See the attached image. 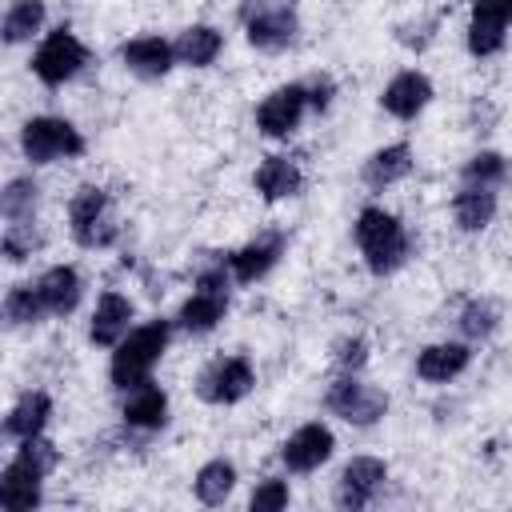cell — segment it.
I'll use <instances>...</instances> for the list:
<instances>
[{
	"instance_id": "1",
	"label": "cell",
	"mask_w": 512,
	"mask_h": 512,
	"mask_svg": "<svg viewBox=\"0 0 512 512\" xmlns=\"http://www.w3.org/2000/svg\"><path fill=\"white\" fill-rule=\"evenodd\" d=\"M56 464V448L40 436L20 440L16 456L8 460L4 476H0V508L8 512H32L40 504V484Z\"/></svg>"
},
{
	"instance_id": "2",
	"label": "cell",
	"mask_w": 512,
	"mask_h": 512,
	"mask_svg": "<svg viewBox=\"0 0 512 512\" xmlns=\"http://www.w3.org/2000/svg\"><path fill=\"white\" fill-rule=\"evenodd\" d=\"M168 336H172V324H168V320H148V324L132 328V332L116 344V352H112L108 380H112L120 392H128V388H136V384H144V380L152 376L156 360L164 356Z\"/></svg>"
},
{
	"instance_id": "3",
	"label": "cell",
	"mask_w": 512,
	"mask_h": 512,
	"mask_svg": "<svg viewBox=\"0 0 512 512\" xmlns=\"http://www.w3.org/2000/svg\"><path fill=\"white\" fill-rule=\"evenodd\" d=\"M356 244L364 252V264L376 276L396 272L408 260V252H412V240H408L404 224L392 212H384V208H364L356 216Z\"/></svg>"
},
{
	"instance_id": "4",
	"label": "cell",
	"mask_w": 512,
	"mask_h": 512,
	"mask_svg": "<svg viewBox=\"0 0 512 512\" xmlns=\"http://www.w3.org/2000/svg\"><path fill=\"white\" fill-rule=\"evenodd\" d=\"M68 224H72V236L80 248H108L116 236H120V224L112 220V204H108V192L96 188V184H84L72 204H68Z\"/></svg>"
},
{
	"instance_id": "5",
	"label": "cell",
	"mask_w": 512,
	"mask_h": 512,
	"mask_svg": "<svg viewBox=\"0 0 512 512\" xmlns=\"http://www.w3.org/2000/svg\"><path fill=\"white\" fill-rule=\"evenodd\" d=\"M20 148L32 164H56L68 156L84 152V136L76 132V124L60 120V116H32L20 128Z\"/></svg>"
},
{
	"instance_id": "6",
	"label": "cell",
	"mask_w": 512,
	"mask_h": 512,
	"mask_svg": "<svg viewBox=\"0 0 512 512\" xmlns=\"http://www.w3.org/2000/svg\"><path fill=\"white\" fill-rule=\"evenodd\" d=\"M228 284H232V272L224 264L204 268L200 280H196V292L180 308V328L184 332H196V336L200 332H212L224 320V312H228Z\"/></svg>"
},
{
	"instance_id": "7",
	"label": "cell",
	"mask_w": 512,
	"mask_h": 512,
	"mask_svg": "<svg viewBox=\"0 0 512 512\" xmlns=\"http://www.w3.org/2000/svg\"><path fill=\"white\" fill-rule=\"evenodd\" d=\"M324 408H328L332 416L356 424V428H368V424L384 420V412H388V392H380V388H372V384H364V380H356V376L348 372V376L332 380V388H328V396H324Z\"/></svg>"
},
{
	"instance_id": "8",
	"label": "cell",
	"mask_w": 512,
	"mask_h": 512,
	"mask_svg": "<svg viewBox=\"0 0 512 512\" xmlns=\"http://www.w3.org/2000/svg\"><path fill=\"white\" fill-rule=\"evenodd\" d=\"M84 64H88V48H84L68 28L48 32L44 44L36 48V56H32V72H36V80L48 84V88H60V84L72 80Z\"/></svg>"
},
{
	"instance_id": "9",
	"label": "cell",
	"mask_w": 512,
	"mask_h": 512,
	"mask_svg": "<svg viewBox=\"0 0 512 512\" xmlns=\"http://www.w3.org/2000/svg\"><path fill=\"white\" fill-rule=\"evenodd\" d=\"M252 384H256V372H252L248 356H220L200 372L196 392L204 404H236L252 392Z\"/></svg>"
},
{
	"instance_id": "10",
	"label": "cell",
	"mask_w": 512,
	"mask_h": 512,
	"mask_svg": "<svg viewBox=\"0 0 512 512\" xmlns=\"http://www.w3.org/2000/svg\"><path fill=\"white\" fill-rule=\"evenodd\" d=\"M308 108H312V104H308V84H284V88H276V92H268V96L260 100V108H256V128H260L264 136L280 140V136H288V132L300 128V120H304Z\"/></svg>"
},
{
	"instance_id": "11",
	"label": "cell",
	"mask_w": 512,
	"mask_h": 512,
	"mask_svg": "<svg viewBox=\"0 0 512 512\" xmlns=\"http://www.w3.org/2000/svg\"><path fill=\"white\" fill-rule=\"evenodd\" d=\"M388 480V464L376 460V456H352L336 480V504L340 508H368L376 500V492L384 488Z\"/></svg>"
},
{
	"instance_id": "12",
	"label": "cell",
	"mask_w": 512,
	"mask_h": 512,
	"mask_svg": "<svg viewBox=\"0 0 512 512\" xmlns=\"http://www.w3.org/2000/svg\"><path fill=\"white\" fill-rule=\"evenodd\" d=\"M512 24V0H472V20H468V52L472 56H492L504 48Z\"/></svg>"
},
{
	"instance_id": "13",
	"label": "cell",
	"mask_w": 512,
	"mask_h": 512,
	"mask_svg": "<svg viewBox=\"0 0 512 512\" xmlns=\"http://www.w3.org/2000/svg\"><path fill=\"white\" fill-rule=\"evenodd\" d=\"M332 448H336L332 428H328V424H320V420H312V424L296 428V432L284 440L280 460H284V468H288V472H316L320 464H328Z\"/></svg>"
},
{
	"instance_id": "14",
	"label": "cell",
	"mask_w": 512,
	"mask_h": 512,
	"mask_svg": "<svg viewBox=\"0 0 512 512\" xmlns=\"http://www.w3.org/2000/svg\"><path fill=\"white\" fill-rule=\"evenodd\" d=\"M428 100H432V80L424 72H416V68L392 76L384 84V92H380V108L388 116H396V120H416L428 108Z\"/></svg>"
},
{
	"instance_id": "15",
	"label": "cell",
	"mask_w": 512,
	"mask_h": 512,
	"mask_svg": "<svg viewBox=\"0 0 512 512\" xmlns=\"http://www.w3.org/2000/svg\"><path fill=\"white\" fill-rule=\"evenodd\" d=\"M280 252H284V236L280 232L256 236V240H248L244 248H236L228 256V272H232L236 284H256L260 276H268V268L280 260Z\"/></svg>"
},
{
	"instance_id": "16",
	"label": "cell",
	"mask_w": 512,
	"mask_h": 512,
	"mask_svg": "<svg viewBox=\"0 0 512 512\" xmlns=\"http://www.w3.org/2000/svg\"><path fill=\"white\" fill-rule=\"evenodd\" d=\"M120 60L124 68H132L136 76L144 80H160L168 76V68L176 64V48L160 36H136V40H124L120 44Z\"/></svg>"
},
{
	"instance_id": "17",
	"label": "cell",
	"mask_w": 512,
	"mask_h": 512,
	"mask_svg": "<svg viewBox=\"0 0 512 512\" xmlns=\"http://www.w3.org/2000/svg\"><path fill=\"white\" fill-rule=\"evenodd\" d=\"M128 324H132V300L120 296V292H104V296L96 300L88 336H92V344H100V348H116V344L128 336Z\"/></svg>"
},
{
	"instance_id": "18",
	"label": "cell",
	"mask_w": 512,
	"mask_h": 512,
	"mask_svg": "<svg viewBox=\"0 0 512 512\" xmlns=\"http://www.w3.org/2000/svg\"><path fill=\"white\" fill-rule=\"evenodd\" d=\"M296 12L292 8H260L248 20V44L260 52H280L296 40Z\"/></svg>"
},
{
	"instance_id": "19",
	"label": "cell",
	"mask_w": 512,
	"mask_h": 512,
	"mask_svg": "<svg viewBox=\"0 0 512 512\" xmlns=\"http://www.w3.org/2000/svg\"><path fill=\"white\" fill-rule=\"evenodd\" d=\"M36 288H40V300H44L48 316H68V312L80 304V292H84L80 272H76L72 264H52V268L36 280Z\"/></svg>"
},
{
	"instance_id": "20",
	"label": "cell",
	"mask_w": 512,
	"mask_h": 512,
	"mask_svg": "<svg viewBox=\"0 0 512 512\" xmlns=\"http://www.w3.org/2000/svg\"><path fill=\"white\" fill-rule=\"evenodd\" d=\"M496 216V192L488 184H464L452 196V220L460 232H480Z\"/></svg>"
},
{
	"instance_id": "21",
	"label": "cell",
	"mask_w": 512,
	"mask_h": 512,
	"mask_svg": "<svg viewBox=\"0 0 512 512\" xmlns=\"http://www.w3.org/2000/svg\"><path fill=\"white\" fill-rule=\"evenodd\" d=\"M468 360H472L468 344H428L416 356V376L428 384H448L468 368Z\"/></svg>"
},
{
	"instance_id": "22",
	"label": "cell",
	"mask_w": 512,
	"mask_h": 512,
	"mask_svg": "<svg viewBox=\"0 0 512 512\" xmlns=\"http://www.w3.org/2000/svg\"><path fill=\"white\" fill-rule=\"evenodd\" d=\"M164 420H168V396H164V388H156L152 380L128 388V400H124V424L152 432V428H164Z\"/></svg>"
},
{
	"instance_id": "23",
	"label": "cell",
	"mask_w": 512,
	"mask_h": 512,
	"mask_svg": "<svg viewBox=\"0 0 512 512\" xmlns=\"http://www.w3.org/2000/svg\"><path fill=\"white\" fill-rule=\"evenodd\" d=\"M412 172V148L408 144H388V148H376L368 160H364V184L368 188H388V184H396V180H404Z\"/></svg>"
},
{
	"instance_id": "24",
	"label": "cell",
	"mask_w": 512,
	"mask_h": 512,
	"mask_svg": "<svg viewBox=\"0 0 512 512\" xmlns=\"http://www.w3.org/2000/svg\"><path fill=\"white\" fill-rule=\"evenodd\" d=\"M176 64H188V68H208L220 48H224V36L212 28V24H192L176 36Z\"/></svg>"
},
{
	"instance_id": "25",
	"label": "cell",
	"mask_w": 512,
	"mask_h": 512,
	"mask_svg": "<svg viewBox=\"0 0 512 512\" xmlns=\"http://www.w3.org/2000/svg\"><path fill=\"white\" fill-rule=\"evenodd\" d=\"M48 416H52V396H48V392H24V396L12 404L8 420H4V432L16 436V440L40 436L44 424H48Z\"/></svg>"
},
{
	"instance_id": "26",
	"label": "cell",
	"mask_w": 512,
	"mask_h": 512,
	"mask_svg": "<svg viewBox=\"0 0 512 512\" xmlns=\"http://www.w3.org/2000/svg\"><path fill=\"white\" fill-rule=\"evenodd\" d=\"M300 184H304V176H300L296 160H288V156H268L256 168V192L264 200H288L300 192Z\"/></svg>"
},
{
	"instance_id": "27",
	"label": "cell",
	"mask_w": 512,
	"mask_h": 512,
	"mask_svg": "<svg viewBox=\"0 0 512 512\" xmlns=\"http://www.w3.org/2000/svg\"><path fill=\"white\" fill-rule=\"evenodd\" d=\"M232 488H236V468H232V460H208V464L196 472V480H192V492H196L200 504H224V500L232 496Z\"/></svg>"
},
{
	"instance_id": "28",
	"label": "cell",
	"mask_w": 512,
	"mask_h": 512,
	"mask_svg": "<svg viewBox=\"0 0 512 512\" xmlns=\"http://www.w3.org/2000/svg\"><path fill=\"white\" fill-rule=\"evenodd\" d=\"M4 316H8V324H36V320H44L48 308H44V300H40V288H36V284H16V288H8V296H4Z\"/></svg>"
},
{
	"instance_id": "29",
	"label": "cell",
	"mask_w": 512,
	"mask_h": 512,
	"mask_svg": "<svg viewBox=\"0 0 512 512\" xmlns=\"http://www.w3.org/2000/svg\"><path fill=\"white\" fill-rule=\"evenodd\" d=\"M40 24H44V0H16L4 12V40L8 44H20L32 32H40Z\"/></svg>"
},
{
	"instance_id": "30",
	"label": "cell",
	"mask_w": 512,
	"mask_h": 512,
	"mask_svg": "<svg viewBox=\"0 0 512 512\" xmlns=\"http://www.w3.org/2000/svg\"><path fill=\"white\" fill-rule=\"evenodd\" d=\"M0 208H4V220H8V224L32 220V212H36V184H32L28 176L8 180V188H4V196H0Z\"/></svg>"
},
{
	"instance_id": "31",
	"label": "cell",
	"mask_w": 512,
	"mask_h": 512,
	"mask_svg": "<svg viewBox=\"0 0 512 512\" xmlns=\"http://www.w3.org/2000/svg\"><path fill=\"white\" fill-rule=\"evenodd\" d=\"M496 324H500V312H496L492 300H468L464 312H460V332H464L468 340H484V336H492Z\"/></svg>"
},
{
	"instance_id": "32",
	"label": "cell",
	"mask_w": 512,
	"mask_h": 512,
	"mask_svg": "<svg viewBox=\"0 0 512 512\" xmlns=\"http://www.w3.org/2000/svg\"><path fill=\"white\" fill-rule=\"evenodd\" d=\"M504 176H508V160L500 152H476L464 164V184H488V188H496V184H504Z\"/></svg>"
},
{
	"instance_id": "33",
	"label": "cell",
	"mask_w": 512,
	"mask_h": 512,
	"mask_svg": "<svg viewBox=\"0 0 512 512\" xmlns=\"http://www.w3.org/2000/svg\"><path fill=\"white\" fill-rule=\"evenodd\" d=\"M284 504H288V484H284V480H276V476L260 480V484H256V492H252V500H248V508H252V512H280Z\"/></svg>"
},
{
	"instance_id": "34",
	"label": "cell",
	"mask_w": 512,
	"mask_h": 512,
	"mask_svg": "<svg viewBox=\"0 0 512 512\" xmlns=\"http://www.w3.org/2000/svg\"><path fill=\"white\" fill-rule=\"evenodd\" d=\"M32 248H36L32 220H24V224H8V232H4V256H8L12 264H20L24 256H32Z\"/></svg>"
},
{
	"instance_id": "35",
	"label": "cell",
	"mask_w": 512,
	"mask_h": 512,
	"mask_svg": "<svg viewBox=\"0 0 512 512\" xmlns=\"http://www.w3.org/2000/svg\"><path fill=\"white\" fill-rule=\"evenodd\" d=\"M336 364H340L344 372H360V368L368 364V344H364L360 336L340 340V344H336Z\"/></svg>"
},
{
	"instance_id": "36",
	"label": "cell",
	"mask_w": 512,
	"mask_h": 512,
	"mask_svg": "<svg viewBox=\"0 0 512 512\" xmlns=\"http://www.w3.org/2000/svg\"><path fill=\"white\" fill-rule=\"evenodd\" d=\"M308 104L320 112L332 104V80H320V84H308Z\"/></svg>"
}]
</instances>
